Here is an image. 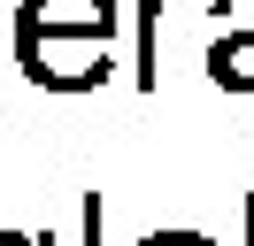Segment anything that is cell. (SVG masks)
<instances>
[{"mask_svg":"<svg viewBox=\"0 0 254 246\" xmlns=\"http://www.w3.org/2000/svg\"><path fill=\"white\" fill-rule=\"evenodd\" d=\"M16 69L39 92H93L108 85L116 54L100 31H16Z\"/></svg>","mask_w":254,"mask_h":246,"instance_id":"obj_1","label":"cell"},{"mask_svg":"<svg viewBox=\"0 0 254 246\" xmlns=\"http://www.w3.org/2000/svg\"><path fill=\"white\" fill-rule=\"evenodd\" d=\"M116 23H124L116 0H23L16 8V31H100V39H116Z\"/></svg>","mask_w":254,"mask_h":246,"instance_id":"obj_2","label":"cell"},{"mask_svg":"<svg viewBox=\"0 0 254 246\" xmlns=\"http://www.w3.org/2000/svg\"><path fill=\"white\" fill-rule=\"evenodd\" d=\"M208 77L223 92H254V39H216L208 46Z\"/></svg>","mask_w":254,"mask_h":246,"instance_id":"obj_3","label":"cell"},{"mask_svg":"<svg viewBox=\"0 0 254 246\" xmlns=\"http://www.w3.org/2000/svg\"><path fill=\"white\" fill-rule=\"evenodd\" d=\"M216 23L223 39H254V0H216Z\"/></svg>","mask_w":254,"mask_h":246,"instance_id":"obj_4","label":"cell"},{"mask_svg":"<svg viewBox=\"0 0 254 246\" xmlns=\"http://www.w3.org/2000/svg\"><path fill=\"white\" fill-rule=\"evenodd\" d=\"M139 246H216V239H200V231H154V239H139Z\"/></svg>","mask_w":254,"mask_h":246,"instance_id":"obj_5","label":"cell"},{"mask_svg":"<svg viewBox=\"0 0 254 246\" xmlns=\"http://www.w3.org/2000/svg\"><path fill=\"white\" fill-rule=\"evenodd\" d=\"M0 246H47V239H23V231H0Z\"/></svg>","mask_w":254,"mask_h":246,"instance_id":"obj_6","label":"cell"},{"mask_svg":"<svg viewBox=\"0 0 254 246\" xmlns=\"http://www.w3.org/2000/svg\"><path fill=\"white\" fill-rule=\"evenodd\" d=\"M247 239H254V200H247Z\"/></svg>","mask_w":254,"mask_h":246,"instance_id":"obj_7","label":"cell"}]
</instances>
